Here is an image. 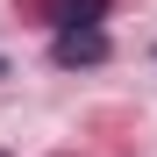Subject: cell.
Returning a JSON list of instances; mask_svg holds the SVG:
<instances>
[{"label": "cell", "instance_id": "3957f363", "mask_svg": "<svg viewBox=\"0 0 157 157\" xmlns=\"http://www.w3.org/2000/svg\"><path fill=\"white\" fill-rule=\"evenodd\" d=\"M0 78H7V64H0Z\"/></svg>", "mask_w": 157, "mask_h": 157}, {"label": "cell", "instance_id": "7a4b0ae2", "mask_svg": "<svg viewBox=\"0 0 157 157\" xmlns=\"http://www.w3.org/2000/svg\"><path fill=\"white\" fill-rule=\"evenodd\" d=\"M50 14H57L64 29H71V21H93V14H100V0H57V7H50Z\"/></svg>", "mask_w": 157, "mask_h": 157}, {"label": "cell", "instance_id": "6da1fadb", "mask_svg": "<svg viewBox=\"0 0 157 157\" xmlns=\"http://www.w3.org/2000/svg\"><path fill=\"white\" fill-rule=\"evenodd\" d=\"M50 57H57V64H100V57H107V36H100L93 21H71V29H57Z\"/></svg>", "mask_w": 157, "mask_h": 157}]
</instances>
